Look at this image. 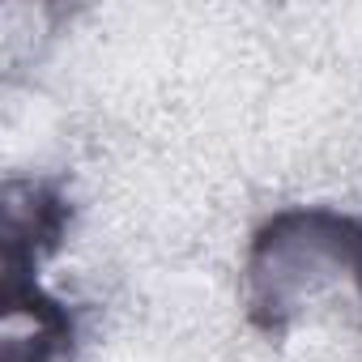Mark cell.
I'll return each instance as SVG.
<instances>
[{"instance_id": "6da1fadb", "label": "cell", "mask_w": 362, "mask_h": 362, "mask_svg": "<svg viewBox=\"0 0 362 362\" xmlns=\"http://www.w3.org/2000/svg\"><path fill=\"white\" fill-rule=\"evenodd\" d=\"M247 315L281 337L320 281H345L362 311V218L328 205L273 214L247 247Z\"/></svg>"}, {"instance_id": "7a4b0ae2", "label": "cell", "mask_w": 362, "mask_h": 362, "mask_svg": "<svg viewBox=\"0 0 362 362\" xmlns=\"http://www.w3.org/2000/svg\"><path fill=\"white\" fill-rule=\"evenodd\" d=\"M73 209L56 184L5 188V349L0 362H64L77 341L73 311L39 281V269L60 252Z\"/></svg>"}]
</instances>
